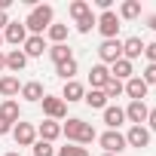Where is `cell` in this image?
I'll use <instances>...</instances> for the list:
<instances>
[{"mask_svg":"<svg viewBox=\"0 0 156 156\" xmlns=\"http://www.w3.org/2000/svg\"><path fill=\"white\" fill-rule=\"evenodd\" d=\"M107 80H110V67L107 64H92V70H89V86L92 89H104L107 86Z\"/></svg>","mask_w":156,"mask_h":156,"instance_id":"cell-12","label":"cell"},{"mask_svg":"<svg viewBox=\"0 0 156 156\" xmlns=\"http://www.w3.org/2000/svg\"><path fill=\"white\" fill-rule=\"evenodd\" d=\"M6 156H19V153H6Z\"/></svg>","mask_w":156,"mask_h":156,"instance_id":"cell-41","label":"cell"},{"mask_svg":"<svg viewBox=\"0 0 156 156\" xmlns=\"http://www.w3.org/2000/svg\"><path fill=\"white\" fill-rule=\"evenodd\" d=\"M25 64H28V55H25L22 49H12V52H6V67H9L12 73L25 70Z\"/></svg>","mask_w":156,"mask_h":156,"instance_id":"cell-23","label":"cell"},{"mask_svg":"<svg viewBox=\"0 0 156 156\" xmlns=\"http://www.w3.org/2000/svg\"><path fill=\"white\" fill-rule=\"evenodd\" d=\"M22 98H25V101H34V104H40V101L46 98V89H43V83H40V80H31V83H25V86H22Z\"/></svg>","mask_w":156,"mask_h":156,"instance_id":"cell-14","label":"cell"},{"mask_svg":"<svg viewBox=\"0 0 156 156\" xmlns=\"http://www.w3.org/2000/svg\"><path fill=\"white\" fill-rule=\"evenodd\" d=\"M147 28H150V31H156V12H153V16H147Z\"/></svg>","mask_w":156,"mask_h":156,"instance_id":"cell-38","label":"cell"},{"mask_svg":"<svg viewBox=\"0 0 156 156\" xmlns=\"http://www.w3.org/2000/svg\"><path fill=\"white\" fill-rule=\"evenodd\" d=\"M116 16H119V22H122V19H126V22H132V19H138V16H141V3H138V0H126V3L119 6V12H116Z\"/></svg>","mask_w":156,"mask_h":156,"instance_id":"cell-25","label":"cell"},{"mask_svg":"<svg viewBox=\"0 0 156 156\" xmlns=\"http://www.w3.org/2000/svg\"><path fill=\"white\" fill-rule=\"evenodd\" d=\"M46 37H49L52 43H64V40H67V25L52 22V25H49V31H46Z\"/></svg>","mask_w":156,"mask_h":156,"instance_id":"cell-26","label":"cell"},{"mask_svg":"<svg viewBox=\"0 0 156 156\" xmlns=\"http://www.w3.org/2000/svg\"><path fill=\"white\" fill-rule=\"evenodd\" d=\"M12 132V122H6L3 116H0V135H9Z\"/></svg>","mask_w":156,"mask_h":156,"instance_id":"cell-37","label":"cell"},{"mask_svg":"<svg viewBox=\"0 0 156 156\" xmlns=\"http://www.w3.org/2000/svg\"><path fill=\"white\" fill-rule=\"evenodd\" d=\"M104 122H107V129H110V132H116V129L126 122V110H122V107L107 104V107H104Z\"/></svg>","mask_w":156,"mask_h":156,"instance_id":"cell-15","label":"cell"},{"mask_svg":"<svg viewBox=\"0 0 156 156\" xmlns=\"http://www.w3.org/2000/svg\"><path fill=\"white\" fill-rule=\"evenodd\" d=\"M34 156H55V147L49 144V141H34Z\"/></svg>","mask_w":156,"mask_h":156,"instance_id":"cell-32","label":"cell"},{"mask_svg":"<svg viewBox=\"0 0 156 156\" xmlns=\"http://www.w3.org/2000/svg\"><path fill=\"white\" fill-rule=\"evenodd\" d=\"M83 101H86L92 110H104V107H107V95H104L101 89H89V92L83 95Z\"/></svg>","mask_w":156,"mask_h":156,"instance_id":"cell-24","label":"cell"},{"mask_svg":"<svg viewBox=\"0 0 156 156\" xmlns=\"http://www.w3.org/2000/svg\"><path fill=\"white\" fill-rule=\"evenodd\" d=\"M98 58H101V64L119 61V58H122V40H104V43L98 46Z\"/></svg>","mask_w":156,"mask_h":156,"instance_id":"cell-4","label":"cell"},{"mask_svg":"<svg viewBox=\"0 0 156 156\" xmlns=\"http://www.w3.org/2000/svg\"><path fill=\"white\" fill-rule=\"evenodd\" d=\"M37 135H40V141H55V138H61V126L55 122V119H43L40 126H37Z\"/></svg>","mask_w":156,"mask_h":156,"instance_id":"cell-16","label":"cell"},{"mask_svg":"<svg viewBox=\"0 0 156 156\" xmlns=\"http://www.w3.org/2000/svg\"><path fill=\"white\" fill-rule=\"evenodd\" d=\"M46 52H49V58H52V61H55V67H58V64H64V61H70V58H73V52H70V46H67V43H52V46H49V49H46Z\"/></svg>","mask_w":156,"mask_h":156,"instance_id":"cell-21","label":"cell"},{"mask_svg":"<svg viewBox=\"0 0 156 156\" xmlns=\"http://www.w3.org/2000/svg\"><path fill=\"white\" fill-rule=\"evenodd\" d=\"M19 92H22L19 76H12V73H3V76H0V95H3V98H12V95H19Z\"/></svg>","mask_w":156,"mask_h":156,"instance_id":"cell-19","label":"cell"},{"mask_svg":"<svg viewBox=\"0 0 156 156\" xmlns=\"http://www.w3.org/2000/svg\"><path fill=\"white\" fill-rule=\"evenodd\" d=\"M0 116H3L6 122H19V116H22V107H19V101H16V98H6L3 104H0Z\"/></svg>","mask_w":156,"mask_h":156,"instance_id":"cell-22","label":"cell"},{"mask_svg":"<svg viewBox=\"0 0 156 156\" xmlns=\"http://www.w3.org/2000/svg\"><path fill=\"white\" fill-rule=\"evenodd\" d=\"M147 89H150V86L141 80V76H132V80L122 83V92H126L132 101H144V98H147Z\"/></svg>","mask_w":156,"mask_h":156,"instance_id":"cell-9","label":"cell"},{"mask_svg":"<svg viewBox=\"0 0 156 156\" xmlns=\"http://www.w3.org/2000/svg\"><path fill=\"white\" fill-rule=\"evenodd\" d=\"M95 28L101 31V37H104V40H116V34H119L122 22H119V16H116L113 9H107V12H101V16H98V25H95Z\"/></svg>","mask_w":156,"mask_h":156,"instance_id":"cell-3","label":"cell"},{"mask_svg":"<svg viewBox=\"0 0 156 156\" xmlns=\"http://www.w3.org/2000/svg\"><path fill=\"white\" fill-rule=\"evenodd\" d=\"M0 70H6V55L0 52Z\"/></svg>","mask_w":156,"mask_h":156,"instance_id":"cell-40","label":"cell"},{"mask_svg":"<svg viewBox=\"0 0 156 156\" xmlns=\"http://www.w3.org/2000/svg\"><path fill=\"white\" fill-rule=\"evenodd\" d=\"M55 73L61 76L64 83H70V80H73V73H76V58H70V61H64V64H58V67H55Z\"/></svg>","mask_w":156,"mask_h":156,"instance_id":"cell-27","label":"cell"},{"mask_svg":"<svg viewBox=\"0 0 156 156\" xmlns=\"http://www.w3.org/2000/svg\"><path fill=\"white\" fill-rule=\"evenodd\" d=\"M101 92H104L107 98H119V95H122V83H119V80H113V76H110V80H107V86H104Z\"/></svg>","mask_w":156,"mask_h":156,"instance_id":"cell-31","label":"cell"},{"mask_svg":"<svg viewBox=\"0 0 156 156\" xmlns=\"http://www.w3.org/2000/svg\"><path fill=\"white\" fill-rule=\"evenodd\" d=\"M126 144L129 147H147L150 144V129H144V126H132L129 132H126Z\"/></svg>","mask_w":156,"mask_h":156,"instance_id":"cell-11","label":"cell"},{"mask_svg":"<svg viewBox=\"0 0 156 156\" xmlns=\"http://www.w3.org/2000/svg\"><path fill=\"white\" fill-rule=\"evenodd\" d=\"M104 156H110V153H104Z\"/></svg>","mask_w":156,"mask_h":156,"instance_id":"cell-43","label":"cell"},{"mask_svg":"<svg viewBox=\"0 0 156 156\" xmlns=\"http://www.w3.org/2000/svg\"><path fill=\"white\" fill-rule=\"evenodd\" d=\"M12 138H16L19 147H34V141H37V129H34L31 122H16V126H12Z\"/></svg>","mask_w":156,"mask_h":156,"instance_id":"cell-7","label":"cell"},{"mask_svg":"<svg viewBox=\"0 0 156 156\" xmlns=\"http://www.w3.org/2000/svg\"><path fill=\"white\" fill-rule=\"evenodd\" d=\"M61 135L67 138V141H73V144H92L95 141V129H92V122H86V119H80V116H70L64 126H61Z\"/></svg>","mask_w":156,"mask_h":156,"instance_id":"cell-1","label":"cell"},{"mask_svg":"<svg viewBox=\"0 0 156 156\" xmlns=\"http://www.w3.org/2000/svg\"><path fill=\"white\" fill-rule=\"evenodd\" d=\"M144 55H147L150 64H156V40H153V43H144Z\"/></svg>","mask_w":156,"mask_h":156,"instance_id":"cell-34","label":"cell"},{"mask_svg":"<svg viewBox=\"0 0 156 156\" xmlns=\"http://www.w3.org/2000/svg\"><path fill=\"white\" fill-rule=\"evenodd\" d=\"M55 156H89V150L80 147V144H64V147L55 150Z\"/></svg>","mask_w":156,"mask_h":156,"instance_id":"cell-29","label":"cell"},{"mask_svg":"<svg viewBox=\"0 0 156 156\" xmlns=\"http://www.w3.org/2000/svg\"><path fill=\"white\" fill-rule=\"evenodd\" d=\"M101 147H104V153H110V156H119L129 144H126V135H119V132H104L101 138Z\"/></svg>","mask_w":156,"mask_h":156,"instance_id":"cell-6","label":"cell"},{"mask_svg":"<svg viewBox=\"0 0 156 156\" xmlns=\"http://www.w3.org/2000/svg\"><path fill=\"white\" fill-rule=\"evenodd\" d=\"M141 80H144L147 86H156V64H147V67H144V73H141Z\"/></svg>","mask_w":156,"mask_h":156,"instance_id":"cell-33","label":"cell"},{"mask_svg":"<svg viewBox=\"0 0 156 156\" xmlns=\"http://www.w3.org/2000/svg\"><path fill=\"white\" fill-rule=\"evenodd\" d=\"M98 25V19H95V12H86L83 19H76V31H80V34H89L92 28Z\"/></svg>","mask_w":156,"mask_h":156,"instance_id":"cell-30","label":"cell"},{"mask_svg":"<svg viewBox=\"0 0 156 156\" xmlns=\"http://www.w3.org/2000/svg\"><path fill=\"white\" fill-rule=\"evenodd\" d=\"M138 55H144V40H141V37H129V40H122V58L132 61V58H138Z\"/></svg>","mask_w":156,"mask_h":156,"instance_id":"cell-20","label":"cell"},{"mask_svg":"<svg viewBox=\"0 0 156 156\" xmlns=\"http://www.w3.org/2000/svg\"><path fill=\"white\" fill-rule=\"evenodd\" d=\"M40 104H43V113H46L49 119H55V122L67 116V104H64V101H61L58 95H46V98H43Z\"/></svg>","mask_w":156,"mask_h":156,"instance_id":"cell-5","label":"cell"},{"mask_svg":"<svg viewBox=\"0 0 156 156\" xmlns=\"http://www.w3.org/2000/svg\"><path fill=\"white\" fill-rule=\"evenodd\" d=\"M3 40L12 43V46H25V40H28V28H25V22H9V25L3 28Z\"/></svg>","mask_w":156,"mask_h":156,"instance_id":"cell-8","label":"cell"},{"mask_svg":"<svg viewBox=\"0 0 156 156\" xmlns=\"http://www.w3.org/2000/svg\"><path fill=\"white\" fill-rule=\"evenodd\" d=\"M147 113H150V107L144 101H129V107H126V119L132 126H144L147 122Z\"/></svg>","mask_w":156,"mask_h":156,"instance_id":"cell-10","label":"cell"},{"mask_svg":"<svg viewBox=\"0 0 156 156\" xmlns=\"http://www.w3.org/2000/svg\"><path fill=\"white\" fill-rule=\"evenodd\" d=\"M147 122H150V132H156V107H150V113H147Z\"/></svg>","mask_w":156,"mask_h":156,"instance_id":"cell-35","label":"cell"},{"mask_svg":"<svg viewBox=\"0 0 156 156\" xmlns=\"http://www.w3.org/2000/svg\"><path fill=\"white\" fill-rule=\"evenodd\" d=\"M0 43H3V37H0Z\"/></svg>","mask_w":156,"mask_h":156,"instance_id":"cell-42","label":"cell"},{"mask_svg":"<svg viewBox=\"0 0 156 156\" xmlns=\"http://www.w3.org/2000/svg\"><path fill=\"white\" fill-rule=\"evenodd\" d=\"M110 76H113V80H119V83L132 80V76H135V70H132V61H126V58L113 61V64H110Z\"/></svg>","mask_w":156,"mask_h":156,"instance_id":"cell-17","label":"cell"},{"mask_svg":"<svg viewBox=\"0 0 156 156\" xmlns=\"http://www.w3.org/2000/svg\"><path fill=\"white\" fill-rule=\"evenodd\" d=\"M83 95H86V89H83V83H76V80H70V83H64V92L58 95L64 104H70V101H83Z\"/></svg>","mask_w":156,"mask_h":156,"instance_id":"cell-18","label":"cell"},{"mask_svg":"<svg viewBox=\"0 0 156 156\" xmlns=\"http://www.w3.org/2000/svg\"><path fill=\"white\" fill-rule=\"evenodd\" d=\"M52 19H55V9H52L49 3H40V6H34V9L28 12V19H25V28H28L34 37H43V34L49 31Z\"/></svg>","mask_w":156,"mask_h":156,"instance_id":"cell-2","label":"cell"},{"mask_svg":"<svg viewBox=\"0 0 156 156\" xmlns=\"http://www.w3.org/2000/svg\"><path fill=\"white\" fill-rule=\"evenodd\" d=\"M67 12H70V19H73V22H76V19H83V16H86V12H92V6H89V3H86V0H73V3H70V6H67Z\"/></svg>","mask_w":156,"mask_h":156,"instance_id":"cell-28","label":"cell"},{"mask_svg":"<svg viewBox=\"0 0 156 156\" xmlns=\"http://www.w3.org/2000/svg\"><path fill=\"white\" fill-rule=\"evenodd\" d=\"M6 25H9V16H6V12H0V28H6Z\"/></svg>","mask_w":156,"mask_h":156,"instance_id":"cell-39","label":"cell"},{"mask_svg":"<svg viewBox=\"0 0 156 156\" xmlns=\"http://www.w3.org/2000/svg\"><path fill=\"white\" fill-rule=\"evenodd\" d=\"M95 6H98V9H101V12H107V9H110V6H113V0H95Z\"/></svg>","mask_w":156,"mask_h":156,"instance_id":"cell-36","label":"cell"},{"mask_svg":"<svg viewBox=\"0 0 156 156\" xmlns=\"http://www.w3.org/2000/svg\"><path fill=\"white\" fill-rule=\"evenodd\" d=\"M46 49H49V46H46V37H34V34H28V40H25V49H22V52H25L28 58H40Z\"/></svg>","mask_w":156,"mask_h":156,"instance_id":"cell-13","label":"cell"}]
</instances>
